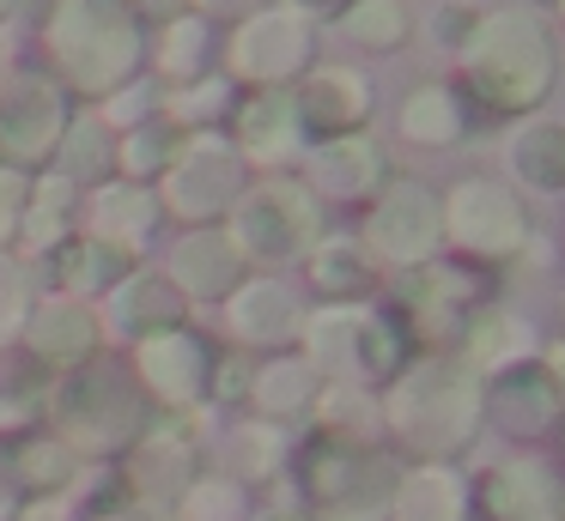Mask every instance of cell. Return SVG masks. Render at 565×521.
Instances as JSON below:
<instances>
[{"label":"cell","mask_w":565,"mask_h":521,"mask_svg":"<svg viewBox=\"0 0 565 521\" xmlns=\"http://www.w3.org/2000/svg\"><path fill=\"white\" fill-rule=\"evenodd\" d=\"M189 7H201L207 19H244V12H256L262 0H189Z\"/></svg>","instance_id":"b9f144b4"},{"label":"cell","mask_w":565,"mask_h":521,"mask_svg":"<svg viewBox=\"0 0 565 521\" xmlns=\"http://www.w3.org/2000/svg\"><path fill=\"white\" fill-rule=\"evenodd\" d=\"M55 279H62L67 297L110 291L116 279H128V249H116V242H104V237H79V242H67V249H62Z\"/></svg>","instance_id":"4316f807"},{"label":"cell","mask_w":565,"mask_h":521,"mask_svg":"<svg viewBox=\"0 0 565 521\" xmlns=\"http://www.w3.org/2000/svg\"><path fill=\"white\" fill-rule=\"evenodd\" d=\"M298 327H305V310H298L292 285H280V279H244L232 291V334L244 346H286Z\"/></svg>","instance_id":"7402d4cb"},{"label":"cell","mask_w":565,"mask_h":521,"mask_svg":"<svg viewBox=\"0 0 565 521\" xmlns=\"http://www.w3.org/2000/svg\"><path fill=\"white\" fill-rule=\"evenodd\" d=\"M67 218H74V182H67L62 170H55V176H43L38 188H31L19 230H25L31 249H55V242L67 237Z\"/></svg>","instance_id":"4dcf8cb0"},{"label":"cell","mask_w":565,"mask_h":521,"mask_svg":"<svg viewBox=\"0 0 565 521\" xmlns=\"http://www.w3.org/2000/svg\"><path fill=\"white\" fill-rule=\"evenodd\" d=\"M237 194H244V152L220 133H195L171 152L164 164V188H159V206L183 225H207V218L232 213Z\"/></svg>","instance_id":"52a82bcc"},{"label":"cell","mask_w":565,"mask_h":521,"mask_svg":"<svg viewBox=\"0 0 565 521\" xmlns=\"http://www.w3.org/2000/svg\"><path fill=\"white\" fill-rule=\"evenodd\" d=\"M390 521H475V485L462 460H414L395 467Z\"/></svg>","instance_id":"9a60e30c"},{"label":"cell","mask_w":565,"mask_h":521,"mask_svg":"<svg viewBox=\"0 0 565 521\" xmlns=\"http://www.w3.org/2000/svg\"><path fill=\"white\" fill-rule=\"evenodd\" d=\"M559 521H565V503H559Z\"/></svg>","instance_id":"f907efd6"},{"label":"cell","mask_w":565,"mask_h":521,"mask_svg":"<svg viewBox=\"0 0 565 521\" xmlns=\"http://www.w3.org/2000/svg\"><path fill=\"white\" fill-rule=\"evenodd\" d=\"M171 133H164V121H140V128H128V140L116 145V164L128 170V182H147V176H164V164H171Z\"/></svg>","instance_id":"d590c367"},{"label":"cell","mask_w":565,"mask_h":521,"mask_svg":"<svg viewBox=\"0 0 565 521\" xmlns=\"http://www.w3.org/2000/svg\"><path fill=\"white\" fill-rule=\"evenodd\" d=\"M225 79H189L171 91V121H183V128H201V121H213L225 109Z\"/></svg>","instance_id":"74e56055"},{"label":"cell","mask_w":565,"mask_h":521,"mask_svg":"<svg viewBox=\"0 0 565 521\" xmlns=\"http://www.w3.org/2000/svg\"><path fill=\"white\" fill-rule=\"evenodd\" d=\"M317 394H322V376L310 370V358H268L249 376V406L274 424L305 419V412L317 406Z\"/></svg>","instance_id":"484cf974"},{"label":"cell","mask_w":565,"mask_h":521,"mask_svg":"<svg viewBox=\"0 0 565 521\" xmlns=\"http://www.w3.org/2000/svg\"><path fill=\"white\" fill-rule=\"evenodd\" d=\"M201 55H207V19H164V43H159V79L164 85H189L201 79Z\"/></svg>","instance_id":"836d02e7"},{"label":"cell","mask_w":565,"mask_h":521,"mask_svg":"<svg viewBox=\"0 0 565 521\" xmlns=\"http://www.w3.org/2000/svg\"><path fill=\"white\" fill-rule=\"evenodd\" d=\"M13 509H19V491L7 485V473H0V521H13Z\"/></svg>","instance_id":"7dc6e473"},{"label":"cell","mask_w":565,"mask_h":521,"mask_svg":"<svg viewBox=\"0 0 565 521\" xmlns=\"http://www.w3.org/2000/svg\"><path fill=\"white\" fill-rule=\"evenodd\" d=\"M468 485H475V521H559L565 503V467L541 448L487 460L480 473H468Z\"/></svg>","instance_id":"ba28073f"},{"label":"cell","mask_w":565,"mask_h":521,"mask_svg":"<svg viewBox=\"0 0 565 521\" xmlns=\"http://www.w3.org/2000/svg\"><path fill=\"white\" fill-rule=\"evenodd\" d=\"M292 521H317V515H292Z\"/></svg>","instance_id":"681fc988"},{"label":"cell","mask_w":565,"mask_h":521,"mask_svg":"<svg viewBox=\"0 0 565 521\" xmlns=\"http://www.w3.org/2000/svg\"><path fill=\"white\" fill-rule=\"evenodd\" d=\"M171 285L183 297H232L244 285V249L232 230H189L171 249Z\"/></svg>","instance_id":"ac0fdd59"},{"label":"cell","mask_w":565,"mask_h":521,"mask_svg":"<svg viewBox=\"0 0 565 521\" xmlns=\"http://www.w3.org/2000/svg\"><path fill=\"white\" fill-rule=\"evenodd\" d=\"M444 242V200L426 188V182H383L377 200H371L365 218V254H377L383 267H419L431 261Z\"/></svg>","instance_id":"9c48e42d"},{"label":"cell","mask_w":565,"mask_h":521,"mask_svg":"<svg viewBox=\"0 0 565 521\" xmlns=\"http://www.w3.org/2000/svg\"><path fill=\"white\" fill-rule=\"evenodd\" d=\"M67 128V97L55 79L43 73H19L7 91H0V152L19 158V164H38L55 152Z\"/></svg>","instance_id":"4fadbf2b"},{"label":"cell","mask_w":565,"mask_h":521,"mask_svg":"<svg viewBox=\"0 0 565 521\" xmlns=\"http://www.w3.org/2000/svg\"><path fill=\"white\" fill-rule=\"evenodd\" d=\"M98 521H171L164 509H152V503H122V509H104Z\"/></svg>","instance_id":"7bdbcfd3"},{"label":"cell","mask_w":565,"mask_h":521,"mask_svg":"<svg viewBox=\"0 0 565 521\" xmlns=\"http://www.w3.org/2000/svg\"><path fill=\"white\" fill-rule=\"evenodd\" d=\"M19 218H25V176L13 164H0V242L19 237Z\"/></svg>","instance_id":"ab89813d"},{"label":"cell","mask_w":565,"mask_h":521,"mask_svg":"<svg viewBox=\"0 0 565 521\" xmlns=\"http://www.w3.org/2000/svg\"><path fill=\"white\" fill-rule=\"evenodd\" d=\"M298 145H305V121H298L292 91L262 85V91L237 109V152L256 158V164H292Z\"/></svg>","instance_id":"ffe728a7"},{"label":"cell","mask_w":565,"mask_h":521,"mask_svg":"<svg viewBox=\"0 0 565 521\" xmlns=\"http://www.w3.org/2000/svg\"><path fill=\"white\" fill-rule=\"evenodd\" d=\"M135 12H147V19H177V12L189 7V0H128Z\"/></svg>","instance_id":"f6af8a7d"},{"label":"cell","mask_w":565,"mask_h":521,"mask_svg":"<svg viewBox=\"0 0 565 521\" xmlns=\"http://www.w3.org/2000/svg\"><path fill=\"white\" fill-rule=\"evenodd\" d=\"M55 424H62V443L79 455H110V448L135 443L140 424H147V400H140L135 376H122L116 363H74L67 382L55 388Z\"/></svg>","instance_id":"5b68a950"},{"label":"cell","mask_w":565,"mask_h":521,"mask_svg":"<svg viewBox=\"0 0 565 521\" xmlns=\"http://www.w3.org/2000/svg\"><path fill=\"white\" fill-rule=\"evenodd\" d=\"M7 7H13V0H0V19H7Z\"/></svg>","instance_id":"c3c4849f"},{"label":"cell","mask_w":565,"mask_h":521,"mask_svg":"<svg viewBox=\"0 0 565 521\" xmlns=\"http://www.w3.org/2000/svg\"><path fill=\"white\" fill-rule=\"evenodd\" d=\"M322 237V206L305 182L268 176L262 188H244L232 206V242L244 261H298Z\"/></svg>","instance_id":"8992f818"},{"label":"cell","mask_w":565,"mask_h":521,"mask_svg":"<svg viewBox=\"0 0 565 521\" xmlns=\"http://www.w3.org/2000/svg\"><path fill=\"white\" fill-rule=\"evenodd\" d=\"M292 104H298V121H305V133L341 140V133H359V128H365L371 85L359 79V73L322 67V73H310V79L292 91Z\"/></svg>","instance_id":"d6986e66"},{"label":"cell","mask_w":565,"mask_h":521,"mask_svg":"<svg viewBox=\"0 0 565 521\" xmlns=\"http://www.w3.org/2000/svg\"><path fill=\"white\" fill-rule=\"evenodd\" d=\"M249 376H256V363L249 358H213V400H237V394H249Z\"/></svg>","instance_id":"60d3db41"},{"label":"cell","mask_w":565,"mask_h":521,"mask_svg":"<svg viewBox=\"0 0 565 521\" xmlns=\"http://www.w3.org/2000/svg\"><path fill=\"white\" fill-rule=\"evenodd\" d=\"M55 152H62V176L74 182H104L116 164V140H110V121L104 116H79L62 128V140H55Z\"/></svg>","instance_id":"f1b7e54d"},{"label":"cell","mask_w":565,"mask_h":521,"mask_svg":"<svg viewBox=\"0 0 565 521\" xmlns=\"http://www.w3.org/2000/svg\"><path fill=\"white\" fill-rule=\"evenodd\" d=\"M0 473L19 497H62L79 473V448H67L62 436H25L0 455Z\"/></svg>","instance_id":"cb8c5ba5"},{"label":"cell","mask_w":565,"mask_h":521,"mask_svg":"<svg viewBox=\"0 0 565 521\" xmlns=\"http://www.w3.org/2000/svg\"><path fill=\"white\" fill-rule=\"evenodd\" d=\"M305 188L310 194H329V200H365L390 182L383 170V152L365 140V133H341V140H322L305 164Z\"/></svg>","instance_id":"e0dca14e"},{"label":"cell","mask_w":565,"mask_h":521,"mask_svg":"<svg viewBox=\"0 0 565 521\" xmlns=\"http://www.w3.org/2000/svg\"><path fill=\"white\" fill-rule=\"evenodd\" d=\"M402 133L407 140H419V145H450V140H462V109H456V97L450 91H414L402 104Z\"/></svg>","instance_id":"d6a6232c"},{"label":"cell","mask_w":565,"mask_h":521,"mask_svg":"<svg viewBox=\"0 0 565 521\" xmlns=\"http://www.w3.org/2000/svg\"><path fill=\"white\" fill-rule=\"evenodd\" d=\"M183 521H244V491L225 473H201L183 485Z\"/></svg>","instance_id":"e575fe53"},{"label":"cell","mask_w":565,"mask_h":521,"mask_svg":"<svg viewBox=\"0 0 565 521\" xmlns=\"http://www.w3.org/2000/svg\"><path fill=\"white\" fill-rule=\"evenodd\" d=\"M140 382H147L171 412H195L201 400H207L213 358L189 327H164V334L140 339Z\"/></svg>","instance_id":"5bb4252c"},{"label":"cell","mask_w":565,"mask_h":521,"mask_svg":"<svg viewBox=\"0 0 565 521\" xmlns=\"http://www.w3.org/2000/svg\"><path fill=\"white\" fill-rule=\"evenodd\" d=\"M25 346H31V358L50 363V370H74V363H86L92 351H98V315L62 291V297L38 303V310L25 315Z\"/></svg>","instance_id":"2e32d148"},{"label":"cell","mask_w":565,"mask_h":521,"mask_svg":"<svg viewBox=\"0 0 565 521\" xmlns=\"http://www.w3.org/2000/svg\"><path fill=\"white\" fill-rule=\"evenodd\" d=\"M232 473H244V479H274V473L286 467V431L274 419H249V424H237L232 431Z\"/></svg>","instance_id":"1f68e13d"},{"label":"cell","mask_w":565,"mask_h":521,"mask_svg":"<svg viewBox=\"0 0 565 521\" xmlns=\"http://www.w3.org/2000/svg\"><path fill=\"white\" fill-rule=\"evenodd\" d=\"M183 291L164 273H128L110 285V327L122 339H152L164 327H183Z\"/></svg>","instance_id":"44dd1931"},{"label":"cell","mask_w":565,"mask_h":521,"mask_svg":"<svg viewBox=\"0 0 565 521\" xmlns=\"http://www.w3.org/2000/svg\"><path fill=\"white\" fill-rule=\"evenodd\" d=\"M310 61V24L298 19L292 7H256L244 12V24H237L232 36V67L244 73V79L256 85H286L292 73H305Z\"/></svg>","instance_id":"7c38bea8"},{"label":"cell","mask_w":565,"mask_h":521,"mask_svg":"<svg viewBox=\"0 0 565 521\" xmlns=\"http://www.w3.org/2000/svg\"><path fill=\"white\" fill-rule=\"evenodd\" d=\"M347 31H353L365 48H395L402 31H407V19H402L395 0H359V7L347 12Z\"/></svg>","instance_id":"8d00e7d4"},{"label":"cell","mask_w":565,"mask_h":521,"mask_svg":"<svg viewBox=\"0 0 565 521\" xmlns=\"http://www.w3.org/2000/svg\"><path fill=\"white\" fill-rule=\"evenodd\" d=\"M310 285L334 303H353L371 285V254L353 237H317V249H310Z\"/></svg>","instance_id":"83f0119b"},{"label":"cell","mask_w":565,"mask_h":521,"mask_svg":"<svg viewBox=\"0 0 565 521\" xmlns=\"http://www.w3.org/2000/svg\"><path fill=\"white\" fill-rule=\"evenodd\" d=\"M511 164L535 194H565V133L559 128H523L511 140Z\"/></svg>","instance_id":"f546056e"},{"label":"cell","mask_w":565,"mask_h":521,"mask_svg":"<svg viewBox=\"0 0 565 521\" xmlns=\"http://www.w3.org/2000/svg\"><path fill=\"white\" fill-rule=\"evenodd\" d=\"M347 0H292V12L298 19H322V12H341Z\"/></svg>","instance_id":"bcb514c9"},{"label":"cell","mask_w":565,"mask_h":521,"mask_svg":"<svg viewBox=\"0 0 565 521\" xmlns=\"http://www.w3.org/2000/svg\"><path fill=\"white\" fill-rule=\"evenodd\" d=\"M444 237L475 261H511L529 242V218L516 206V194H504L499 182H456L444 194Z\"/></svg>","instance_id":"8fae6325"},{"label":"cell","mask_w":565,"mask_h":521,"mask_svg":"<svg viewBox=\"0 0 565 521\" xmlns=\"http://www.w3.org/2000/svg\"><path fill=\"white\" fill-rule=\"evenodd\" d=\"M159 213H164L159 194H147L140 182H98V194H92V237H104V242L135 254L140 242L152 237Z\"/></svg>","instance_id":"d4e9b609"},{"label":"cell","mask_w":565,"mask_h":521,"mask_svg":"<svg viewBox=\"0 0 565 521\" xmlns=\"http://www.w3.org/2000/svg\"><path fill=\"white\" fill-rule=\"evenodd\" d=\"M298 485L317 521H390L395 460L353 431H317L298 455Z\"/></svg>","instance_id":"3957f363"},{"label":"cell","mask_w":565,"mask_h":521,"mask_svg":"<svg viewBox=\"0 0 565 521\" xmlns=\"http://www.w3.org/2000/svg\"><path fill=\"white\" fill-rule=\"evenodd\" d=\"M487 424L511 448H547L565 436V394L553 388V376L535 358L516 370L487 376Z\"/></svg>","instance_id":"30bf717a"},{"label":"cell","mask_w":565,"mask_h":521,"mask_svg":"<svg viewBox=\"0 0 565 521\" xmlns=\"http://www.w3.org/2000/svg\"><path fill=\"white\" fill-rule=\"evenodd\" d=\"M462 358L480 370V382L499 370H516V363L535 358V327L511 310H475L462 327Z\"/></svg>","instance_id":"603a6c76"},{"label":"cell","mask_w":565,"mask_h":521,"mask_svg":"<svg viewBox=\"0 0 565 521\" xmlns=\"http://www.w3.org/2000/svg\"><path fill=\"white\" fill-rule=\"evenodd\" d=\"M31 315V291H25V273H19V261H7L0 254V346L25 327Z\"/></svg>","instance_id":"f35d334b"},{"label":"cell","mask_w":565,"mask_h":521,"mask_svg":"<svg viewBox=\"0 0 565 521\" xmlns=\"http://www.w3.org/2000/svg\"><path fill=\"white\" fill-rule=\"evenodd\" d=\"M535 363H541V370H547V376H553V388H559V394H565V339H553V346H547V351H541V358H535Z\"/></svg>","instance_id":"ee69618b"},{"label":"cell","mask_w":565,"mask_h":521,"mask_svg":"<svg viewBox=\"0 0 565 521\" xmlns=\"http://www.w3.org/2000/svg\"><path fill=\"white\" fill-rule=\"evenodd\" d=\"M377 419L414 460H456L487 431V382L468 358H414L390 376Z\"/></svg>","instance_id":"6da1fadb"},{"label":"cell","mask_w":565,"mask_h":521,"mask_svg":"<svg viewBox=\"0 0 565 521\" xmlns=\"http://www.w3.org/2000/svg\"><path fill=\"white\" fill-rule=\"evenodd\" d=\"M305 358L317 376H334V382H390L407 358V334L395 315L365 310V303H329V310H310L305 327Z\"/></svg>","instance_id":"277c9868"},{"label":"cell","mask_w":565,"mask_h":521,"mask_svg":"<svg viewBox=\"0 0 565 521\" xmlns=\"http://www.w3.org/2000/svg\"><path fill=\"white\" fill-rule=\"evenodd\" d=\"M50 55L67 91L110 97L147 61V31L128 0H55L50 12Z\"/></svg>","instance_id":"7a4b0ae2"}]
</instances>
